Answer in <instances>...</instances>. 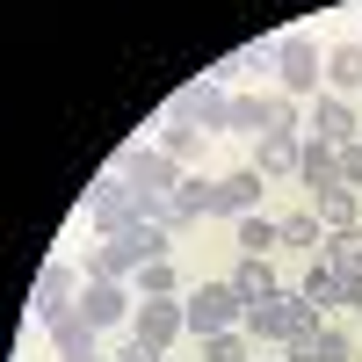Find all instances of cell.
I'll use <instances>...</instances> for the list:
<instances>
[{
	"mask_svg": "<svg viewBox=\"0 0 362 362\" xmlns=\"http://www.w3.org/2000/svg\"><path fill=\"white\" fill-rule=\"evenodd\" d=\"M160 210H167V196L138 189V181H124V174H109V181L87 189V225H95V239H116L131 225H160Z\"/></svg>",
	"mask_w": 362,
	"mask_h": 362,
	"instance_id": "6da1fadb",
	"label": "cell"
},
{
	"mask_svg": "<svg viewBox=\"0 0 362 362\" xmlns=\"http://www.w3.org/2000/svg\"><path fill=\"white\" fill-rule=\"evenodd\" d=\"M225 116H232V95H225L218 80H189V87L167 95V124H196L210 138H225Z\"/></svg>",
	"mask_w": 362,
	"mask_h": 362,
	"instance_id": "7a4b0ae2",
	"label": "cell"
},
{
	"mask_svg": "<svg viewBox=\"0 0 362 362\" xmlns=\"http://www.w3.org/2000/svg\"><path fill=\"white\" fill-rule=\"evenodd\" d=\"M232 326H247V297H239L232 283H196L189 297V334H232Z\"/></svg>",
	"mask_w": 362,
	"mask_h": 362,
	"instance_id": "3957f363",
	"label": "cell"
},
{
	"mask_svg": "<svg viewBox=\"0 0 362 362\" xmlns=\"http://www.w3.org/2000/svg\"><path fill=\"white\" fill-rule=\"evenodd\" d=\"M116 174H124V181H138V189H153V196H174L189 167H181V160H167L160 145H138V138H131V145H116Z\"/></svg>",
	"mask_w": 362,
	"mask_h": 362,
	"instance_id": "277c9868",
	"label": "cell"
},
{
	"mask_svg": "<svg viewBox=\"0 0 362 362\" xmlns=\"http://www.w3.org/2000/svg\"><path fill=\"white\" fill-rule=\"evenodd\" d=\"M276 80H283V95H319V80H326V51L312 37H276Z\"/></svg>",
	"mask_w": 362,
	"mask_h": 362,
	"instance_id": "5b68a950",
	"label": "cell"
},
{
	"mask_svg": "<svg viewBox=\"0 0 362 362\" xmlns=\"http://www.w3.org/2000/svg\"><path fill=\"white\" fill-rule=\"evenodd\" d=\"M80 290H87V276H80L73 261H44V268H37V283H29V312L51 326L58 312H73V305H80Z\"/></svg>",
	"mask_w": 362,
	"mask_h": 362,
	"instance_id": "8992f818",
	"label": "cell"
},
{
	"mask_svg": "<svg viewBox=\"0 0 362 362\" xmlns=\"http://www.w3.org/2000/svg\"><path fill=\"white\" fill-rule=\"evenodd\" d=\"M131 334H138V341H153V348H174L181 334H189V305H181V297H138Z\"/></svg>",
	"mask_w": 362,
	"mask_h": 362,
	"instance_id": "52a82bcc",
	"label": "cell"
},
{
	"mask_svg": "<svg viewBox=\"0 0 362 362\" xmlns=\"http://www.w3.org/2000/svg\"><path fill=\"white\" fill-rule=\"evenodd\" d=\"M196 218H218V181H210V174H181V189L167 196L160 225H167V232H189Z\"/></svg>",
	"mask_w": 362,
	"mask_h": 362,
	"instance_id": "ba28073f",
	"label": "cell"
},
{
	"mask_svg": "<svg viewBox=\"0 0 362 362\" xmlns=\"http://www.w3.org/2000/svg\"><path fill=\"white\" fill-rule=\"evenodd\" d=\"M80 276L87 283H131L138 276V247H131V232H116V239H95L80 261Z\"/></svg>",
	"mask_w": 362,
	"mask_h": 362,
	"instance_id": "9c48e42d",
	"label": "cell"
},
{
	"mask_svg": "<svg viewBox=\"0 0 362 362\" xmlns=\"http://www.w3.org/2000/svg\"><path fill=\"white\" fill-rule=\"evenodd\" d=\"M73 312L95 326V334H109V326H131V312H138V305H131V290H124V283H87Z\"/></svg>",
	"mask_w": 362,
	"mask_h": 362,
	"instance_id": "30bf717a",
	"label": "cell"
},
{
	"mask_svg": "<svg viewBox=\"0 0 362 362\" xmlns=\"http://www.w3.org/2000/svg\"><path fill=\"white\" fill-rule=\"evenodd\" d=\"M312 138H326V145H355V138H362L355 102H348V95H312Z\"/></svg>",
	"mask_w": 362,
	"mask_h": 362,
	"instance_id": "8fae6325",
	"label": "cell"
},
{
	"mask_svg": "<svg viewBox=\"0 0 362 362\" xmlns=\"http://www.w3.org/2000/svg\"><path fill=\"white\" fill-rule=\"evenodd\" d=\"M297 181H305L312 196H326V189H348V181H341V145H326V138H305V160H297Z\"/></svg>",
	"mask_w": 362,
	"mask_h": 362,
	"instance_id": "7c38bea8",
	"label": "cell"
},
{
	"mask_svg": "<svg viewBox=\"0 0 362 362\" xmlns=\"http://www.w3.org/2000/svg\"><path fill=\"white\" fill-rule=\"evenodd\" d=\"M261 189H268V174H261V167H232V174L218 181V218H254Z\"/></svg>",
	"mask_w": 362,
	"mask_h": 362,
	"instance_id": "4fadbf2b",
	"label": "cell"
},
{
	"mask_svg": "<svg viewBox=\"0 0 362 362\" xmlns=\"http://www.w3.org/2000/svg\"><path fill=\"white\" fill-rule=\"evenodd\" d=\"M297 160H305V138H297V131H268V138H254V167H261L268 181L297 174Z\"/></svg>",
	"mask_w": 362,
	"mask_h": 362,
	"instance_id": "5bb4252c",
	"label": "cell"
},
{
	"mask_svg": "<svg viewBox=\"0 0 362 362\" xmlns=\"http://www.w3.org/2000/svg\"><path fill=\"white\" fill-rule=\"evenodd\" d=\"M232 247H239V261H268V247H283V225L276 218H232Z\"/></svg>",
	"mask_w": 362,
	"mask_h": 362,
	"instance_id": "9a60e30c",
	"label": "cell"
},
{
	"mask_svg": "<svg viewBox=\"0 0 362 362\" xmlns=\"http://www.w3.org/2000/svg\"><path fill=\"white\" fill-rule=\"evenodd\" d=\"M326 95H362V44L326 51Z\"/></svg>",
	"mask_w": 362,
	"mask_h": 362,
	"instance_id": "2e32d148",
	"label": "cell"
},
{
	"mask_svg": "<svg viewBox=\"0 0 362 362\" xmlns=\"http://www.w3.org/2000/svg\"><path fill=\"white\" fill-rule=\"evenodd\" d=\"M225 283L247 297V305H268V297H283V283H276V268H268V261H239Z\"/></svg>",
	"mask_w": 362,
	"mask_h": 362,
	"instance_id": "e0dca14e",
	"label": "cell"
},
{
	"mask_svg": "<svg viewBox=\"0 0 362 362\" xmlns=\"http://www.w3.org/2000/svg\"><path fill=\"white\" fill-rule=\"evenodd\" d=\"M196 362H254V334L232 326V334H203L196 341Z\"/></svg>",
	"mask_w": 362,
	"mask_h": 362,
	"instance_id": "ac0fdd59",
	"label": "cell"
},
{
	"mask_svg": "<svg viewBox=\"0 0 362 362\" xmlns=\"http://www.w3.org/2000/svg\"><path fill=\"white\" fill-rule=\"evenodd\" d=\"M51 348H58V355H102V348H95V326H87L80 312H58V319H51Z\"/></svg>",
	"mask_w": 362,
	"mask_h": 362,
	"instance_id": "d6986e66",
	"label": "cell"
},
{
	"mask_svg": "<svg viewBox=\"0 0 362 362\" xmlns=\"http://www.w3.org/2000/svg\"><path fill=\"white\" fill-rule=\"evenodd\" d=\"M225 131H232V138H268V95H232Z\"/></svg>",
	"mask_w": 362,
	"mask_h": 362,
	"instance_id": "ffe728a7",
	"label": "cell"
},
{
	"mask_svg": "<svg viewBox=\"0 0 362 362\" xmlns=\"http://www.w3.org/2000/svg\"><path fill=\"white\" fill-rule=\"evenodd\" d=\"M297 297H305V305H319V312H341V268L312 261V276L297 283Z\"/></svg>",
	"mask_w": 362,
	"mask_h": 362,
	"instance_id": "44dd1931",
	"label": "cell"
},
{
	"mask_svg": "<svg viewBox=\"0 0 362 362\" xmlns=\"http://www.w3.org/2000/svg\"><path fill=\"white\" fill-rule=\"evenodd\" d=\"M203 145H210V131H196V124H167V131H160V153L181 160V167H196V160H203Z\"/></svg>",
	"mask_w": 362,
	"mask_h": 362,
	"instance_id": "7402d4cb",
	"label": "cell"
},
{
	"mask_svg": "<svg viewBox=\"0 0 362 362\" xmlns=\"http://www.w3.org/2000/svg\"><path fill=\"white\" fill-rule=\"evenodd\" d=\"M355 210H362L355 189H326V196H312V218H319L326 232H348V225H355Z\"/></svg>",
	"mask_w": 362,
	"mask_h": 362,
	"instance_id": "603a6c76",
	"label": "cell"
},
{
	"mask_svg": "<svg viewBox=\"0 0 362 362\" xmlns=\"http://www.w3.org/2000/svg\"><path fill=\"white\" fill-rule=\"evenodd\" d=\"M319 261H326V268H362V225H348V232H326Z\"/></svg>",
	"mask_w": 362,
	"mask_h": 362,
	"instance_id": "cb8c5ba5",
	"label": "cell"
},
{
	"mask_svg": "<svg viewBox=\"0 0 362 362\" xmlns=\"http://www.w3.org/2000/svg\"><path fill=\"white\" fill-rule=\"evenodd\" d=\"M283 247H305V254L319 261V247H326V225L312 218V210H297V218H283Z\"/></svg>",
	"mask_w": 362,
	"mask_h": 362,
	"instance_id": "d4e9b609",
	"label": "cell"
},
{
	"mask_svg": "<svg viewBox=\"0 0 362 362\" xmlns=\"http://www.w3.org/2000/svg\"><path fill=\"white\" fill-rule=\"evenodd\" d=\"M131 283H138V297H174V290H181V276H174V261H145V268H138Z\"/></svg>",
	"mask_w": 362,
	"mask_h": 362,
	"instance_id": "484cf974",
	"label": "cell"
},
{
	"mask_svg": "<svg viewBox=\"0 0 362 362\" xmlns=\"http://www.w3.org/2000/svg\"><path fill=\"white\" fill-rule=\"evenodd\" d=\"M305 362H355V334H341V326H319V341Z\"/></svg>",
	"mask_w": 362,
	"mask_h": 362,
	"instance_id": "4316f807",
	"label": "cell"
},
{
	"mask_svg": "<svg viewBox=\"0 0 362 362\" xmlns=\"http://www.w3.org/2000/svg\"><path fill=\"white\" fill-rule=\"evenodd\" d=\"M116 362H167V348H153V341L124 334V348H116Z\"/></svg>",
	"mask_w": 362,
	"mask_h": 362,
	"instance_id": "83f0119b",
	"label": "cell"
},
{
	"mask_svg": "<svg viewBox=\"0 0 362 362\" xmlns=\"http://www.w3.org/2000/svg\"><path fill=\"white\" fill-rule=\"evenodd\" d=\"M341 312H362V268H341Z\"/></svg>",
	"mask_w": 362,
	"mask_h": 362,
	"instance_id": "f1b7e54d",
	"label": "cell"
},
{
	"mask_svg": "<svg viewBox=\"0 0 362 362\" xmlns=\"http://www.w3.org/2000/svg\"><path fill=\"white\" fill-rule=\"evenodd\" d=\"M341 181H348V189H362V138L341 145Z\"/></svg>",
	"mask_w": 362,
	"mask_h": 362,
	"instance_id": "f546056e",
	"label": "cell"
},
{
	"mask_svg": "<svg viewBox=\"0 0 362 362\" xmlns=\"http://www.w3.org/2000/svg\"><path fill=\"white\" fill-rule=\"evenodd\" d=\"M58 362H116V355H58Z\"/></svg>",
	"mask_w": 362,
	"mask_h": 362,
	"instance_id": "4dcf8cb0",
	"label": "cell"
},
{
	"mask_svg": "<svg viewBox=\"0 0 362 362\" xmlns=\"http://www.w3.org/2000/svg\"><path fill=\"white\" fill-rule=\"evenodd\" d=\"M283 362H305V355H283Z\"/></svg>",
	"mask_w": 362,
	"mask_h": 362,
	"instance_id": "1f68e13d",
	"label": "cell"
}]
</instances>
